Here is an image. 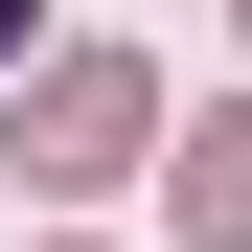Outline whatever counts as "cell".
Masks as SVG:
<instances>
[{
    "mask_svg": "<svg viewBox=\"0 0 252 252\" xmlns=\"http://www.w3.org/2000/svg\"><path fill=\"white\" fill-rule=\"evenodd\" d=\"M115 160H138V69H115V46H69L46 92H23V184H115Z\"/></svg>",
    "mask_w": 252,
    "mask_h": 252,
    "instance_id": "1",
    "label": "cell"
},
{
    "mask_svg": "<svg viewBox=\"0 0 252 252\" xmlns=\"http://www.w3.org/2000/svg\"><path fill=\"white\" fill-rule=\"evenodd\" d=\"M184 229H206V252H252V115H206V138H184Z\"/></svg>",
    "mask_w": 252,
    "mask_h": 252,
    "instance_id": "2",
    "label": "cell"
},
{
    "mask_svg": "<svg viewBox=\"0 0 252 252\" xmlns=\"http://www.w3.org/2000/svg\"><path fill=\"white\" fill-rule=\"evenodd\" d=\"M0 69H23V0H0Z\"/></svg>",
    "mask_w": 252,
    "mask_h": 252,
    "instance_id": "3",
    "label": "cell"
}]
</instances>
